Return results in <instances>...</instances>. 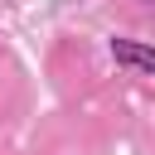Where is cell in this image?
<instances>
[{
	"instance_id": "obj_1",
	"label": "cell",
	"mask_w": 155,
	"mask_h": 155,
	"mask_svg": "<svg viewBox=\"0 0 155 155\" xmlns=\"http://www.w3.org/2000/svg\"><path fill=\"white\" fill-rule=\"evenodd\" d=\"M111 53H116V63H131V68L155 73V48H145V44H136V39H111Z\"/></svg>"
}]
</instances>
